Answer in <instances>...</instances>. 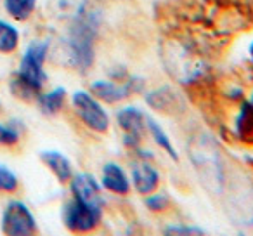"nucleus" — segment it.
Here are the masks:
<instances>
[{"label":"nucleus","mask_w":253,"mask_h":236,"mask_svg":"<svg viewBox=\"0 0 253 236\" xmlns=\"http://www.w3.org/2000/svg\"><path fill=\"white\" fill-rule=\"evenodd\" d=\"M163 233L165 235H205L201 228H189V226H169Z\"/></svg>","instance_id":"nucleus-22"},{"label":"nucleus","mask_w":253,"mask_h":236,"mask_svg":"<svg viewBox=\"0 0 253 236\" xmlns=\"http://www.w3.org/2000/svg\"><path fill=\"white\" fill-rule=\"evenodd\" d=\"M19 46V32L11 23L0 19V54H11Z\"/></svg>","instance_id":"nucleus-16"},{"label":"nucleus","mask_w":253,"mask_h":236,"mask_svg":"<svg viewBox=\"0 0 253 236\" xmlns=\"http://www.w3.org/2000/svg\"><path fill=\"white\" fill-rule=\"evenodd\" d=\"M144 82L139 77H130L125 84H115V82L108 80H95L90 85V94L95 99L102 102H108V104H115L123 99H126L130 94L141 91Z\"/></svg>","instance_id":"nucleus-6"},{"label":"nucleus","mask_w":253,"mask_h":236,"mask_svg":"<svg viewBox=\"0 0 253 236\" xmlns=\"http://www.w3.org/2000/svg\"><path fill=\"white\" fill-rule=\"evenodd\" d=\"M18 186H19L18 176H16L9 167L0 165V191H4V193H12V191L18 189Z\"/></svg>","instance_id":"nucleus-19"},{"label":"nucleus","mask_w":253,"mask_h":236,"mask_svg":"<svg viewBox=\"0 0 253 236\" xmlns=\"http://www.w3.org/2000/svg\"><path fill=\"white\" fill-rule=\"evenodd\" d=\"M70 188L71 194L77 200L88 203L92 207H101L102 208V196H101V188H99L97 181L94 179V176L87 172L75 174L70 179Z\"/></svg>","instance_id":"nucleus-8"},{"label":"nucleus","mask_w":253,"mask_h":236,"mask_svg":"<svg viewBox=\"0 0 253 236\" xmlns=\"http://www.w3.org/2000/svg\"><path fill=\"white\" fill-rule=\"evenodd\" d=\"M19 129L14 125L0 124V146H14L19 141Z\"/></svg>","instance_id":"nucleus-21"},{"label":"nucleus","mask_w":253,"mask_h":236,"mask_svg":"<svg viewBox=\"0 0 253 236\" xmlns=\"http://www.w3.org/2000/svg\"><path fill=\"white\" fill-rule=\"evenodd\" d=\"M64 99H66V89L56 87L54 91L45 92V94L40 92V95L37 97V102H39V108L42 109L43 115H56L63 108Z\"/></svg>","instance_id":"nucleus-13"},{"label":"nucleus","mask_w":253,"mask_h":236,"mask_svg":"<svg viewBox=\"0 0 253 236\" xmlns=\"http://www.w3.org/2000/svg\"><path fill=\"white\" fill-rule=\"evenodd\" d=\"M250 54H252V57H253V42H252V46H250Z\"/></svg>","instance_id":"nucleus-23"},{"label":"nucleus","mask_w":253,"mask_h":236,"mask_svg":"<svg viewBox=\"0 0 253 236\" xmlns=\"http://www.w3.org/2000/svg\"><path fill=\"white\" fill-rule=\"evenodd\" d=\"M0 229L7 236H30L37 233V221L23 201L11 200L2 212Z\"/></svg>","instance_id":"nucleus-4"},{"label":"nucleus","mask_w":253,"mask_h":236,"mask_svg":"<svg viewBox=\"0 0 253 236\" xmlns=\"http://www.w3.org/2000/svg\"><path fill=\"white\" fill-rule=\"evenodd\" d=\"M132 181H134V188L137 193L149 194L158 188L160 184V174L151 163L146 160H135L132 163Z\"/></svg>","instance_id":"nucleus-9"},{"label":"nucleus","mask_w":253,"mask_h":236,"mask_svg":"<svg viewBox=\"0 0 253 236\" xmlns=\"http://www.w3.org/2000/svg\"><path fill=\"white\" fill-rule=\"evenodd\" d=\"M120 129L125 132L123 136V144L126 148H139L142 138H144V127H146V116L135 106H125L116 115Z\"/></svg>","instance_id":"nucleus-7"},{"label":"nucleus","mask_w":253,"mask_h":236,"mask_svg":"<svg viewBox=\"0 0 253 236\" xmlns=\"http://www.w3.org/2000/svg\"><path fill=\"white\" fill-rule=\"evenodd\" d=\"M102 217L101 207H92L88 203L71 198L63 210V219L71 233H90L99 226Z\"/></svg>","instance_id":"nucleus-5"},{"label":"nucleus","mask_w":253,"mask_h":236,"mask_svg":"<svg viewBox=\"0 0 253 236\" xmlns=\"http://www.w3.org/2000/svg\"><path fill=\"white\" fill-rule=\"evenodd\" d=\"M173 99L175 95L172 94V91L169 89H156V91L146 94V101L151 108L158 109V111H167L169 108H172Z\"/></svg>","instance_id":"nucleus-18"},{"label":"nucleus","mask_w":253,"mask_h":236,"mask_svg":"<svg viewBox=\"0 0 253 236\" xmlns=\"http://www.w3.org/2000/svg\"><path fill=\"white\" fill-rule=\"evenodd\" d=\"M144 205L149 208L151 212H165L167 208L170 207V200L169 196L162 193H155V194H146V200H144Z\"/></svg>","instance_id":"nucleus-20"},{"label":"nucleus","mask_w":253,"mask_h":236,"mask_svg":"<svg viewBox=\"0 0 253 236\" xmlns=\"http://www.w3.org/2000/svg\"><path fill=\"white\" fill-rule=\"evenodd\" d=\"M99 32V14L94 11H88V7L71 19V25L68 28V35L63 40L61 50L64 54V61L68 66L75 70L85 71L94 63V44Z\"/></svg>","instance_id":"nucleus-1"},{"label":"nucleus","mask_w":253,"mask_h":236,"mask_svg":"<svg viewBox=\"0 0 253 236\" xmlns=\"http://www.w3.org/2000/svg\"><path fill=\"white\" fill-rule=\"evenodd\" d=\"M252 11H253V0H252Z\"/></svg>","instance_id":"nucleus-25"},{"label":"nucleus","mask_w":253,"mask_h":236,"mask_svg":"<svg viewBox=\"0 0 253 236\" xmlns=\"http://www.w3.org/2000/svg\"><path fill=\"white\" fill-rule=\"evenodd\" d=\"M236 132L241 138L253 134V104L250 101L243 102L239 109L238 120H236Z\"/></svg>","instance_id":"nucleus-17"},{"label":"nucleus","mask_w":253,"mask_h":236,"mask_svg":"<svg viewBox=\"0 0 253 236\" xmlns=\"http://www.w3.org/2000/svg\"><path fill=\"white\" fill-rule=\"evenodd\" d=\"M5 12L16 21H26L37 7V0H4Z\"/></svg>","instance_id":"nucleus-15"},{"label":"nucleus","mask_w":253,"mask_h":236,"mask_svg":"<svg viewBox=\"0 0 253 236\" xmlns=\"http://www.w3.org/2000/svg\"><path fill=\"white\" fill-rule=\"evenodd\" d=\"M49 54V42L47 40H33L28 44L25 54L19 63V70L16 77L26 84L30 89L40 94L47 80V73L43 71V63Z\"/></svg>","instance_id":"nucleus-2"},{"label":"nucleus","mask_w":253,"mask_h":236,"mask_svg":"<svg viewBox=\"0 0 253 236\" xmlns=\"http://www.w3.org/2000/svg\"><path fill=\"white\" fill-rule=\"evenodd\" d=\"M73 109L82 120V124L87 125L94 132H108L109 129V116L106 109L101 106L99 99H95L90 92L87 91H77L71 97Z\"/></svg>","instance_id":"nucleus-3"},{"label":"nucleus","mask_w":253,"mask_h":236,"mask_svg":"<svg viewBox=\"0 0 253 236\" xmlns=\"http://www.w3.org/2000/svg\"><path fill=\"white\" fill-rule=\"evenodd\" d=\"M146 125H148V131L151 132L156 144H158L160 148L173 160V162H179V153H177V149L173 148L172 141H170V138L167 136V132L162 129V125H160L158 122L153 120V118H149V116H146Z\"/></svg>","instance_id":"nucleus-14"},{"label":"nucleus","mask_w":253,"mask_h":236,"mask_svg":"<svg viewBox=\"0 0 253 236\" xmlns=\"http://www.w3.org/2000/svg\"><path fill=\"white\" fill-rule=\"evenodd\" d=\"M102 188L108 189L109 193L125 196V194L130 193V181H128L125 170L120 165L106 163L104 169H102Z\"/></svg>","instance_id":"nucleus-10"},{"label":"nucleus","mask_w":253,"mask_h":236,"mask_svg":"<svg viewBox=\"0 0 253 236\" xmlns=\"http://www.w3.org/2000/svg\"><path fill=\"white\" fill-rule=\"evenodd\" d=\"M88 7V0H50L49 9L59 19H75Z\"/></svg>","instance_id":"nucleus-12"},{"label":"nucleus","mask_w":253,"mask_h":236,"mask_svg":"<svg viewBox=\"0 0 253 236\" xmlns=\"http://www.w3.org/2000/svg\"><path fill=\"white\" fill-rule=\"evenodd\" d=\"M250 102H252V104H253V92H252V97H250Z\"/></svg>","instance_id":"nucleus-24"},{"label":"nucleus","mask_w":253,"mask_h":236,"mask_svg":"<svg viewBox=\"0 0 253 236\" xmlns=\"http://www.w3.org/2000/svg\"><path fill=\"white\" fill-rule=\"evenodd\" d=\"M40 160L52 170V174L57 177V181L61 183H68V181L73 177V169H71V163L63 153L52 151V149H47V151L40 153Z\"/></svg>","instance_id":"nucleus-11"}]
</instances>
